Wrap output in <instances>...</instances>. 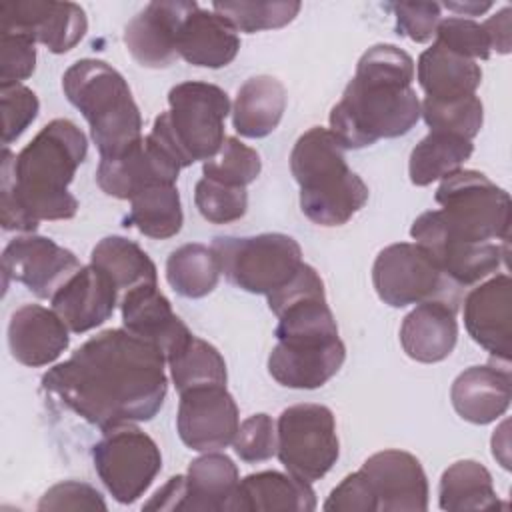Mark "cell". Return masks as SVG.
Returning a JSON list of instances; mask_svg holds the SVG:
<instances>
[{
  "instance_id": "1",
  "label": "cell",
  "mask_w": 512,
  "mask_h": 512,
  "mask_svg": "<svg viewBox=\"0 0 512 512\" xmlns=\"http://www.w3.org/2000/svg\"><path fill=\"white\" fill-rule=\"evenodd\" d=\"M166 356L126 328L104 330L42 376V390L102 432L152 420L164 404Z\"/></svg>"
},
{
  "instance_id": "2",
  "label": "cell",
  "mask_w": 512,
  "mask_h": 512,
  "mask_svg": "<svg viewBox=\"0 0 512 512\" xmlns=\"http://www.w3.org/2000/svg\"><path fill=\"white\" fill-rule=\"evenodd\" d=\"M88 154L84 132L68 118L48 122L18 154L2 152L0 222L4 230L28 232L40 220H70L78 200L68 186Z\"/></svg>"
},
{
  "instance_id": "3",
  "label": "cell",
  "mask_w": 512,
  "mask_h": 512,
  "mask_svg": "<svg viewBox=\"0 0 512 512\" xmlns=\"http://www.w3.org/2000/svg\"><path fill=\"white\" fill-rule=\"evenodd\" d=\"M414 74V60L402 48L394 44L368 48L342 98L330 110V132L346 150L408 134L420 118Z\"/></svg>"
},
{
  "instance_id": "4",
  "label": "cell",
  "mask_w": 512,
  "mask_h": 512,
  "mask_svg": "<svg viewBox=\"0 0 512 512\" xmlns=\"http://www.w3.org/2000/svg\"><path fill=\"white\" fill-rule=\"evenodd\" d=\"M344 150L330 128L312 126L290 152L300 208L314 224L342 226L368 202V186L348 168Z\"/></svg>"
},
{
  "instance_id": "5",
  "label": "cell",
  "mask_w": 512,
  "mask_h": 512,
  "mask_svg": "<svg viewBox=\"0 0 512 512\" xmlns=\"http://www.w3.org/2000/svg\"><path fill=\"white\" fill-rule=\"evenodd\" d=\"M68 102L82 112L100 158H112L140 142L142 116L124 76L104 60L82 58L62 76Z\"/></svg>"
},
{
  "instance_id": "6",
  "label": "cell",
  "mask_w": 512,
  "mask_h": 512,
  "mask_svg": "<svg viewBox=\"0 0 512 512\" xmlns=\"http://www.w3.org/2000/svg\"><path fill=\"white\" fill-rule=\"evenodd\" d=\"M168 110L160 112L150 136L186 168L210 160L222 148L224 120L230 112L228 94L210 82H180L168 92Z\"/></svg>"
},
{
  "instance_id": "7",
  "label": "cell",
  "mask_w": 512,
  "mask_h": 512,
  "mask_svg": "<svg viewBox=\"0 0 512 512\" xmlns=\"http://www.w3.org/2000/svg\"><path fill=\"white\" fill-rule=\"evenodd\" d=\"M434 210L440 226L466 242H510L512 204L506 190L478 170H456L442 178Z\"/></svg>"
},
{
  "instance_id": "8",
  "label": "cell",
  "mask_w": 512,
  "mask_h": 512,
  "mask_svg": "<svg viewBox=\"0 0 512 512\" xmlns=\"http://www.w3.org/2000/svg\"><path fill=\"white\" fill-rule=\"evenodd\" d=\"M210 250L224 274L236 288L266 298L282 290L300 270V244L280 232L256 236H218Z\"/></svg>"
},
{
  "instance_id": "9",
  "label": "cell",
  "mask_w": 512,
  "mask_h": 512,
  "mask_svg": "<svg viewBox=\"0 0 512 512\" xmlns=\"http://www.w3.org/2000/svg\"><path fill=\"white\" fill-rule=\"evenodd\" d=\"M276 456L288 474L314 482L330 472L340 456L336 420L328 406L294 404L278 416Z\"/></svg>"
},
{
  "instance_id": "10",
  "label": "cell",
  "mask_w": 512,
  "mask_h": 512,
  "mask_svg": "<svg viewBox=\"0 0 512 512\" xmlns=\"http://www.w3.org/2000/svg\"><path fill=\"white\" fill-rule=\"evenodd\" d=\"M372 282L378 298L392 308L430 300L458 304L460 288L416 242H398L380 250L372 266Z\"/></svg>"
},
{
  "instance_id": "11",
  "label": "cell",
  "mask_w": 512,
  "mask_h": 512,
  "mask_svg": "<svg viewBox=\"0 0 512 512\" xmlns=\"http://www.w3.org/2000/svg\"><path fill=\"white\" fill-rule=\"evenodd\" d=\"M98 478L120 504H132L150 488L162 468L158 444L134 424L104 432L92 448Z\"/></svg>"
},
{
  "instance_id": "12",
  "label": "cell",
  "mask_w": 512,
  "mask_h": 512,
  "mask_svg": "<svg viewBox=\"0 0 512 512\" xmlns=\"http://www.w3.org/2000/svg\"><path fill=\"white\" fill-rule=\"evenodd\" d=\"M414 242L458 286H472L494 274L508 260V242H466L448 234L434 210L420 214L410 228Z\"/></svg>"
},
{
  "instance_id": "13",
  "label": "cell",
  "mask_w": 512,
  "mask_h": 512,
  "mask_svg": "<svg viewBox=\"0 0 512 512\" xmlns=\"http://www.w3.org/2000/svg\"><path fill=\"white\" fill-rule=\"evenodd\" d=\"M86 30V12L74 2L16 0L0 6V32L26 36L54 54L72 50Z\"/></svg>"
},
{
  "instance_id": "14",
  "label": "cell",
  "mask_w": 512,
  "mask_h": 512,
  "mask_svg": "<svg viewBox=\"0 0 512 512\" xmlns=\"http://www.w3.org/2000/svg\"><path fill=\"white\" fill-rule=\"evenodd\" d=\"M238 426V406L226 386H198L180 394L176 430L188 448L222 450L234 442Z\"/></svg>"
},
{
  "instance_id": "15",
  "label": "cell",
  "mask_w": 512,
  "mask_h": 512,
  "mask_svg": "<svg viewBox=\"0 0 512 512\" xmlns=\"http://www.w3.org/2000/svg\"><path fill=\"white\" fill-rule=\"evenodd\" d=\"M80 268L74 252L36 234L10 240L2 252L4 280L24 284L38 298H52Z\"/></svg>"
},
{
  "instance_id": "16",
  "label": "cell",
  "mask_w": 512,
  "mask_h": 512,
  "mask_svg": "<svg viewBox=\"0 0 512 512\" xmlns=\"http://www.w3.org/2000/svg\"><path fill=\"white\" fill-rule=\"evenodd\" d=\"M344 360L340 336L280 338L268 356V372L286 388L314 390L336 376Z\"/></svg>"
},
{
  "instance_id": "17",
  "label": "cell",
  "mask_w": 512,
  "mask_h": 512,
  "mask_svg": "<svg viewBox=\"0 0 512 512\" xmlns=\"http://www.w3.org/2000/svg\"><path fill=\"white\" fill-rule=\"evenodd\" d=\"M182 166L150 134L126 152L100 158L96 182L100 190L118 200H132L152 184H176Z\"/></svg>"
},
{
  "instance_id": "18",
  "label": "cell",
  "mask_w": 512,
  "mask_h": 512,
  "mask_svg": "<svg viewBox=\"0 0 512 512\" xmlns=\"http://www.w3.org/2000/svg\"><path fill=\"white\" fill-rule=\"evenodd\" d=\"M376 500V512H424L428 478L416 456L404 450L372 454L360 468Z\"/></svg>"
},
{
  "instance_id": "19",
  "label": "cell",
  "mask_w": 512,
  "mask_h": 512,
  "mask_svg": "<svg viewBox=\"0 0 512 512\" xmlns=\"http://www.w3.org/2000/svg\"><path fill=\"white\" fill-rule=\"evenodd\" d=\"M464 326L470 338L504 364L512 356V280L496 274L464 298Z\"/></svg>"
},
{
  "instance_id": "20",
  "label": "cell",
  "mask_w": 512,
  "mask_h": 512,
  "mask_svg": "<svg viewBox=\"0 0 512 512\" xmlns=\"http://www.w3.org/2000/svg\"><path fill=\"white\" fill-rule=\"evenodd\" d=\"M196 2L158 0L146 4L124 28V44L132 58L146 68H168L176 58L178 32Z\"/></svg>"
},
{
  "instance_id": "21",
  "label": "cell",
  "mask_w": 512,
  "mask_h": 512,
  "mask_svg": "<svg viewBox=\"0 0 512 512\" xmlns=\"http://www.w3.org/2000/svg\"><path fill=\"white\" fill-rule=\"evenodd\" d=\"M52 310L70 332L82 334L104 324L118 302L116 284L96 266H82L52 298Z\"/></svg>"
},
{
  "instance_id": "22",
  "label": "cell",
  "mask_w": 512,
  "mask_h": 512,
  "mask_svg": "<svg viewBox=\"0 0 512 512\" xmlns=\"http://www.w3.org/2000/svg\"><path fill=\"white\" fill-rule=\"evenodd\" d=\"M68 332V326L54 310L40 304H24L10 316L8 348L12 358L24 366H48L70 346Z\"/></svg>"
},
{
  "instance_id": "23",
  "label": "cell",
  "mask_w": 512,
  "mask_h": 512,
  "mask_svg": "<svg viewBox=\"0 0 512 512\" xmlns=\"http://www.w3.org/2000/svg\"><path fill=\"white\" fill-rule=\"evenodd\" d=\"M120 310L124 328L158 346L164 356L192 334L156 284H140L126 290Z\"/></svg>"
},
{
  "instance_id": "24",
  "label": "cell",
  "mask_w": 512,
  "mask_h": 512,
  "mask_svg": "<svg viewBox=\"0 0 512 512\" xmlns=\"http://www.w3.org/2000/svg\"><path fill=\"white\" fill-rule=\"evenodd\" d=\"M450 400L458 416L472 424H490L510 406L512 380L508 364L470 366L456 376Z\"/></svg>"
},
{
  "instance_id": "25",
  "label": "cell",
  "mask_w": 512,
  "mask_h": 512,
  "mask_svg": "<svg viewBox=\"0 0 512 512\" xmlns=\"http://www.w3.org/2000/svg\"><path fill=\"white\" fill-rule=\"evenodd\" d=\"M458 340L456 306L430 300L406 314L400 326V344L416 362L434 364L448 358Z\"/></svg>"
},
{
  "instance_id": "26",
  "label": "cell",
  "mask_w": 512,
  "mask_h": 512,
  "mask_svg": "<svg viewBox=\"0 0 512 512\" xmlns=\"http://www.w3.org/2000/svg\"><path fill=\"white\" fill-rule=\"evenodd\" d=\"M238 468L226 454L206 452L190 462L184 474L180 510L236 512Z\"/></svg>"
},
{
  "instance_id": "27",
  "label": "cell",
  "mask_w": 512,
  "mask_h": 512,
  "mask_svg": "<svg viewBox=\"0 0 512 512\" xmlns=\"http://www.w3.org/2000/svg\"><path fill=\"white\" fill-rule=\"evenodd\" d=\"M176 50L178 56L192 66L222 68L236 58L240 36L214 10L210 12L198 6L184 18Z\"/></svg>"
},
{
  "instance_id": "28",
  "label": "cell",
  "mask_w": 512,
  "mask_h": 512,
  "mask_svg": "<svg viewBox=\"0 0 512 512\" xmlns=\"http://www.w3.org/2000/svg\"><path fill=\"white\" fill-rule=\"evenodd\" d=\"M316 496L310 482L292 474L264 470L248 474L238 484L236 512H312Z\"/></svg>"
},
{
  "instance_id": "29",
  "label": "cell",
  "mask_w": 512,
  "mask_h": 512,
  "mask_svg": "<svg viewBox=\"0 0 512 512\" xmlns=\"http://www.w3.org/2000/svg\"><path fill=\"white\" fill-rule=\"evenodd\" d=\"M416 76L426 98L440 102L472 96L482 82L478 62L464 58L438 42L420 54Z\"/></svg>"
},
{
  "instance_id": "30",
  "label": "cell",
  "mask_w": 512,
  "mask_h": 512,
  "mask_svg": "<svg viewBox=\"0 0 512 512\" xmlns=\"http://www.w3.org/2000/svg\"><path fill=\"white\" fill-rule=\"evenodd\" d=\"M286 110V88L274 76H252L236 92L232 106L234 130L244 138L272 134Z\"/></svg>"
},
{
  "instance_id": "31",
  "label": "cell",
  "mask_w": 512,
  "mask_h": 512,
  "mask_svg": "<svg viewBox=\"0 0 512 512\" xmlns=\"http://www.w3.org/2000/svg\"><path fill=\"white\" fill-rule=\"evenodd\" d=\"M438 504L448 512L500 508L492 474L476 460H458L442 472Z\"/></svg>"
},
{
  "instance_id": "32",
  "label": "cell",
  "mask_w": 512,
  "mask_h": 512,
  "mask_svg": "<svg viewBox=\"0 0 512 512\" xmlns=\"http://www.w3.org/2000/svg\"><path fill=\"white\" fill-rule=\"evenodd\" d=\"M472 152V140L452 132L430 130L410 152V182L414 186H428L436 180H442L460 170Z\"/></svg>"
},
{
  "instance_id": "33",
  "label": "cell",
  "mask_w": 512,
  "mask_h": 512,
  "mask_svg": "<svg viewBox=\"0 0 512 512\" xmlns=\"http://www.w3.org/2000/svg\"><path fill=\"white\" fill-rule=\"evenodd\" d=\"M184 222L180 194L176 184H152L130 200L126 228H138L148 238L166 240L180 232Z\"/></svg>"
},
{
  "instance_id": "34",
  "label": "cell",
  "mask_w": 512,
  "mask_h": 512,
  "mask_svg": "<svg viewBox=\"0 0 512 512\" xmlns=\"http://www.w3.org/2000/svg\"><path fill=\"white\" fill-rule=\"evenodd\" d=\"M172 382L178 394L198 386H226V362L206 340L190 334L168 356Z\"/></svg>"
},
{
  "instance_id": "35",
  "label": "cell",
  "mask_w": 512,
  "mask_h": 512,
  "mask_svg": "<svg viewBox=\"0 0 512 512\" xmlns=\"http://www.w3.org/2000/svg\"><path fill=\"white\" fill-rule=\"evenodd\" d=\"M90 264L102 270L118 290H130L140 284H156V266L150 256L132 240L106 236L94 248Z\"/></svg>"
},
{
  "instance_id": "36",
  "label": "cell",
  "mask_w": 512,
  "mask_h": 512,
  "mask_svg": "<svg viewBox=\"0 0 512 512\" xmlns=\"http://www.w3.org/2000/svg\"><path fill=\"white\" fill-rule=\"evenodd\" d=\"M166 280L184 298L208 296L220 280L214 252L198 242L176 248L166 260Z\"/></svg>"
},
{
  "instance_id": "37",
  "label": "cell",
  "mask_w": 512,
  "mask_h": 512,
  "mask_svg": "<svg viewBox=\"0 0 512 512\" xmlns=\"http://www.w3.org/2000/svg\"><path fill=\"white\" fill-rule=\"evenodd\" d=\"M302 4L294 0L270 2H214L212 10L222 16L236 32L254 34L260 30H274L290 24Z\"/></svg>"
},
{
  "instance_id": "38",
  "label": "cell",
  "mask_w": 512,
  "mask_h": 512,
  "mask_svg": "<svg viewBox=\"0 0 512 512\" xmlns=\"http://www.w3.org/2000/svg\"><path fill=\"white\" fill-rule=\"evenodd\" d=\"M420 116L430 130L452 132L472 140L482 128L484 108L476 94L448 102L424 98L420 102Z\"/></svg>"
},
{
  "instance_id": "39",
  "label": "cell",
  "mask_w": 512,
  "mask_h": 512,
  "mask_svg": "<svg viewBox=\"0 0 512 512\" xmlns=\"http://www.w3.org/2000/svg\"><path fill=\"white\" fill-rule=\"evenodd\" d=\"M260 170L262 162L258 152L234 136H228L218 154L206 160L202 166L204 178L240 188L252 184L258 178Z\"/></svg>"
},
{
  "instance_id": "40",
  "label": "cell",
  "mask_w": 512,
  "mask_h": 512,
  "mask_svg": "<svg viewBox=\"0 0 512 512\" xmlns=\"http://www.w3.org/2000/svg\"><path fill=\"white\" fill-rule=\"evenodd\" d=\"M194 204L204 220L228 224L240 220L248 210V192L240 186H226L200 178L194 186Z\"/></svg>"
},
{
  "instance_id": "41",
  "label": "cell",
  "mask_w": 512,
  "mask_h": 512,
  "mask_svg": "<svg viewBox=\"0 0 512 512\" xmlns=\"http://www.w3.org/2000/svg\"><path fill=\"white\" fill-rule=\"evenodd\" d=\"M434 36H436L434 42L474 62L490 58V52H492L490 36L484 24L474 22L470 18H460V16L442 18Z\"/></svg>"
},
{
  "instance_id": "42",
  "label": "cell",
  "mask_w": 512,
  "mask_h": 512,
  "mask_svg": "<svg viewBox=\"0 0 512 512\" xmlns=\"http://www.w3.org/2000/svg\"><path fill=\"white\" fill-rule=\"evenodd\" d=\"M2 108V144L8 148L36 120L40 102L38 96L24 84L0 86Z\"/></svg>"
},
{
  "instance_id": "43",
  "label": "cell",
  "mask_w": 512,
  "mask_h": 512,
  "mask_svg": "<svg viewBox=\"0 0 512 512\" xmlns=\"http://www.w3.org/2000/svg\"><path fill=\"white\" fill-rule=\"evenodd\" d=\"M232 446L242 462L256 464L270 460L276 454V426L272 418L264 412L248 416L240 422Z\"/></svg>"
},
{
  "instance_id": "44",
  "label": "cell",
  "mask_w": 512,
  "mask_h": 512,
  "mask_svg": "<svg viewBox=\"0 0 512 512\" xmlns=\"http://www.w3.org/2000/svg\"><path fill=\"white\" fill-rule=\"evenodd\" d=\"M386 8L396 16L398 34L418 44L432 40L442 20V6L438 2H392Z\"/></svg>"
},
{
  "instance_id": "45",
  "label": "cell",
  "mask_w": 512,
  "mask_h": 512,
  "mask_svg": "<svg viewBox=\"0 0 512 512\" xmlns=\"http://www.w3.org/2000/svg\"><path fill=\"white\" fill-rule=\"evenodd\" d=\"M36 42L26 36L0 32V86L22 84L36 68Z\"/></svg>"
},
{
  "instance_id": "46",
  "label": "cell",
  "mask_w": 512,
  "mask_h": 512,
  "mask_svg": "<svg viewBox=\"0 0 512 512\" xmlns=\"http://www.w3.org/2000/svg\"><path fill=\"white\" fill-rule=\"evenodd\" d=\"M106 502L102 494L86 484L76 480H66L54 484L44 492L38 502V510H106Z\"/></svg>"
},
{
  "instance_id": "47",
  "label": "cell",
  "mask_w": 512,
  "mask_h": 512,
  "mask_svg": "<svg viewBox=\"0 0 512 512\" xmlns=\"http://www.w3.org/2000/svg\"><path fill=\"white\" fill-rule=\"evenodd\" d=\"M326 512H376L368 478L362 470L348 474L328 496L322 506Z\"/></svg>"
},
{
  "instance_id": "48",
  "label": "cell",
  "mask_w": 512,
  "mask_h": 512,
  "mask_svg": "<svg viewBox=\"0 0 512 512\" xmlns=\"http://www.w3.org/2000/svg\"><path fill=\"white\" fill-rule=\"evenodd\" d=\"M510 14L512 10L508 6H504L500 12H496L494 16H490L484 24L488 36H490V44H492V50L500 52V54H508L510 52V46H512V38H510Z\"/></svg>"
},
{
  "instance_id": "49",
  "label": "cell",
  "mask_w": 512,
  "mask_h": 512,
  "mask_svg": "<svg viewBox=\"0 0 512 512\" xmlns=\"http://www.w3.org/2000/svg\"><path fill=\"white\" fill-rule=\"evenodd\" d=\"M184 496V476H172L164 486H160L154 496L142 506L144 510H180Z\"/></svg>"
},
{
  "instance_id": "50",
  "label": "cell",
  "mask_w": 512,
  "mask_h": 512,
  "mask_svg": "<svg viewBox=\"0 0 512 512\" xmlns=\"http://www.w3.org/2000/svg\"><path fill=\"white\" fill-rule=\"evenodd\" d=\"M442 8L446 10H452L456 12V16H478L486 10L492 8V2H446V4H440Z\"/></svg>"
}]
</instances>
